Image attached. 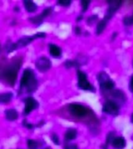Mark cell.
I'll list each match as a JSON object with an SVG mask.
<instances>
[{
  "mask_svg": "<svg viewBox=\"0 0 133 149\" xmlns=\"http://www.w3.org/2000/svg\"><path fill=\"white\" fill-rule=\"evenodd\" d=\"M97 16H90V17H89L88 19H87V23H89V24H92V23H93L94 22H96L97 21Z\"/></svg>",
  "mask_w": 133,
  "mask_h": 149,
  "instance_id": "cell-28",
  "label": "cell"
},
{
  "mask_svg": "<svg viewBox=\"0 0 133 149\" xmlns=\"http://www.w3.org/2000/svg\"><path fill=\"white\" fill-rule=\"evenodd\" d=\"M14 10H15V11H16V12H19L20 11V8H15V9H14Z\"/></svg>",
  "mask_w": 133,
  "mask_h": 149,
  "instance_id": "cell-32",
  "label": "cell"
},
{
  "mask_svg": "<svg viewBox=\"0 0 133 149\" xmlns=\"http://www.w3.org/2000/svg\"><path fill=\"white\" fill-rule=\"evenodd\" d=\"M131 18H132V21H133V15L132 16H131Z\"/></svg>",
  "mask_w": 133,
  "mask_h": 149,
  "instance_id": "cell-35",
  "label": "cell"
},
{
  "mask_svg": "<svg viewBox=\"0 0 133 149\" xmlns=\"http://www.w3.org/2000/svg\"><path fill=\"white\" fill-rule=\"evenodd\" d=\"M23 63V59L15 58L9 62L0 66V81L9 86H14L17 80L18 72Z\"/></svg>",
  "mask_w": 133,
  "mask_h": 149,
  "instance_id": "cell-1",
  "label": "cell"
},
{
  "mask_svg": "<svg viewBox=\"0 0 133 149\" xmlns=\"http://www.w3.org/2000/svg\"><path fill=\"white\" fill-rule=\"evenodd\" d=\"M121 4H122V2L121 1H111V2H109V6H108L104 18L103 19L107 23L113 17L117 10L121 7Z\"/></svg>",
  "mask_w": 133,
  "mask_h": 149,
  "instance_id": "cell-9",
  "label": "cell"
},
{
  "mask_svg": "<svg viewBox=\"0 0 133 149\" xmlns=\"http://www.w3.org/2000/svg\"><path fill=\"white\" fill-rule=\"evenodd\" d=\"M75 33H76V34H80L81 33V29H80V27H79V26H76V27L75 28Z\"/></svg>",
  "mask_w": 133,
  "mask_h": 149,
  "instance_id": "cell-30",
  "label": "cell"
},
{
  "mask_svg": "<svg viewBox=\"0 0 133 149\" xmlns=\"http://www.w3.org/2000/svg\"><path fill=\"white\" fill-rule=\"evenodd\" d=\"M51 141H53V143L56 145H59L60 144V141H59V137H58V135L56 134L55 133H53L51 136Z\"/></svg>",
  "mask_w": 133,
  "mask_h": 149,
  "instance_id": "cell-23",
  "label": "cell"
},
{
  "mask_svg": "<svg viewBox=\"0 0 133 149\" xmlns=\"http://www.w3.org/2000/svg\"><path fill=\"white\" fill-rule=\"evenodd\" d=\"M2 52V47H1V44H0V54Z\"/></svg>",
  "mask_w": 133,
  "mask_h": 149,
  "instance_id": "cell-34",
  "label": "cell"
},
{
  "mask_svg": "<svg viewBox=\"0 0 133 149\" xmlns=\"http://www.w3.org/2000/svg\"><path fill=\"white\" fill-rule=\"evenodd\" d=\"M45 18H46V17H45L41 13L39 14V15H37V16H33V17L29 18V20H30L32 23H34V25L40 26L44 23V20Z\"/></svg>",
  "mask_w": 133,
  "mask_h": 149,
  "instance_id": "cell-18",
  "label": "cell"
},
{
  "mask_svg": "<svg viewBox=\"0 0 133 149\" xmlns=\"http://www.w3.org/2000/svg\"><path fill=\"white\" fill-rule=\"evenodd\" d=\"M82 18H83V16H79V17H77V19L76 20L77 21H80L82 19Z\"/></svg>",
  "mask_w": 133,
  "mask_h": 149,
  "instance_id": "cell-31",
  "label": "cell"
},
{
  "mask_svg": "<svg viewBox=\"0 0 133 149\" xmlns=\"http://www.w3.org/2000/svg\"><path fill=\"white\" fill-rule=\"evenodd\" d=\"M35 67L39 72H46L51 68V60L47 57H40L35 61Z\"/></svg>",
  "mask_w": 133,
  "mask_h": 149,
  "instance_id": "cell-8",
  "label": "cell"
},
{
  "mask_svg": "<svg viewBox=\"0 0 133 149\" xmlns=\"http://www.w3.org/2000/svg\"><path fill=\"white\" fill-rule=\"evenodd\" d=\"M64 149H79V148L75 144H66L64 147Z\"/></svg>",
  "mask_w": 133,
  "mask_h": 149,
  "instance_id": "cell-27",
  "label": "cell"
},
{
  "mask_svg": "<svg viewBox=\"0 0 133 149\" xmlns=\"http://www.w3.org/2000/svg\"><path fill=\"white\" fill-rule=\"evenodd\" d=\"M112 96L114 99L117 100L118 101H120L121 102H124L125 101V95L121 91L115 90L112 93Z\"/></svg>",
  "mask_w": 133,
  "mask_h": 149,
  "instance_id": "cell-19",
  "label": "cell"
},
{
  "mask_svg": "<svg viewBox=\"0 0 133 149\" xmlns=\"http://www.w3.org/2000/svg\"><path fill=\"white\" fill-rule=\"evenodd\" d=\"M5 116L7 120L15 121L18 118V112L15 109H9L5 111Z\"/></svg>",
  "mask_w": 133,
  "mask_h": 149,
  "instance_id": "cell-14",
  "label": "cell"
},
{
  "mask_svg": "<svg viewBox=\"0 0 133 149\" xmlns=\"http://www.w3.org/2000/svg\"><path fill=\"white\" fill-rule=\"evenodd\" d=\"M111 144L113 148L115 149H123L126 146V141L125 138L122 137H114L112 141Z\"/></svg>",
  "mask_w": 133,
  "mask_h": 149,
  "instance_id": "cell-13",
  "label": "cell"
},
{
  "mask_svg": "<svg viewBox=\"0 0 133 149\" xmlns=\"http://www.w3.org/2000/svg\"><path fill=\"white\" fill-rule=\"evenodd\" d=\"M97 79L100 86L104 90H111L115 86L113 80L105 72H100L97 75Z\"/></svg>",
  "mask_w": 133,
  "mask_h": 149,
  "instance_id": "cell-6",
  "label": "cell"
},
{
  "mask_svg": "<svg viewBox=\"0 0 133 149\" xmlns=\"http://www.w3.org/2000/svg\"><path fill=\"white\" fill-rule=\"evenodd\" d=\"M77 77H78V87L80 89L86 91L94 92L95 88L92 84L88 81L87 76L85 72H82L80 70L77 71Z\"/></svg>",
  "mask_w": 133,
  "mask_h": 149,
  "instance_id": "cell-5",
  "label": "cell"
},
{
  "mask_svg": "<svg viewBox=\"0 0 133 149\" xmlns=\"http://www.w3.org/2000/svg\"><path fill=\"white\" fill-rule=\"evenodd\" d=\"M23 126L24 127H26L27 129H29V130H32L34 128V124L31 123H29L27 120H23Z\"/></svg>",
  "mask_w": 133,
  "mask_h": 149,
  "instance_id": "cell-25",
  "label": "cell"
},
{
  "mask_svg": "<svg viewBox=\"0 0 133 149\" xmlns=\"http://www.w3.org/2000/svg\"><path fill=\"white\" fill-rule=\"evenodd\" d=\"M13 95L10 92L2 93V94H0V103L1 104L9 103L13 100Z\"/></svg>",
  "mask_w": 133,
  "mask_h": 149,
  "instance_id": "cell-17",
  "label": "cell"
},
{
  "mask_svg": "<svg viewBox=\"0 0 133 149\" xmlns=\"http://www.w3.org/2000/svg\"><path fill=\"white\" fill-rule=\"evenodd\" d=\"M38 88V81L36 74L30 68H26L20 82V94L23 93H33Z\"/></svg>",
  "mask_w": 133,
  "mask_h": 149,
  "instance_id": "cell-2",
  "label": "cell"
},
{
  "mask_svg": "<svg viewBox=\"0 0 133 149\" xmlns=\"http://www.w3.org/2000/svg\"><path fill=\"white\" fill-rule=\"evenodd\" d=\"M24 8L28 13H34L37 9V6L30 0H24L23 2Z\"/></svg>",
  "mask_w": 133,
  "mask_h": 149,
  "instance_id": "cell-15",
  "label": "cell"
},
{
  "mask_svg": "<svg viewBox=\"0 0 133 149\" xmlns=\"http://www.w3.org/2000/svg\"><path fill=\"white\" fill-rule=\"evenodd\" d=\"M49 53L53 58H61L62 52V49L58 46L55 45L54 44H49L48 45Z\"/></svg>",
  "mask_w": 133,
  "mask_h": 149,
  "instance_id": "cell-12",
  "label": "cell"
},
{
  "mask_svg": "<svg viewBox=\"0 0 133 149\" xmlns=\"http://www.w3.org/2000/svg\"><path fill=\"white\" fill-rule=\"evenodd\" d=\"M129 89L131 90V92L133 93V75L131 77L130 82H129Z\"/></svg>",
  "mask_w": 133,
  "mask_h": 149,
  "instance_id": "cell-29",
  "label": "cell"
},
{
  "mask_svg": "<svg viewBox=\"0 0 133 149\" xmlns=\"http://www.w3.org/2000/svg\"><path fill=\"white\" fill-rule=\"evenodd\" d=\"M114 132H110L108 134H107V139H106V143L104 145V148L107 149V146L109 145V144H111L112 141L114 140Z\"/></svg>",
  "mask_w": 133,
  "mask_h": 149,
  "instance_id": "cell-22",
  "label": "cell"
},
{
  "mask_svg": "<svg viewBox=\"0 0 133 149\" xmlns=\"http://www.w3.org/2000/svg\"><path fill=\"white\" fill-rule=\"evenodd\" d=\"M90 3V1H86V0L82 1L81 5H82V12H83V13H84V12H86V10H87Z\"/></svg>",
  "mask_w": 133,
  "mask_h": 149,
  "instance_id": "cell-24",
  "label": "cell"
},
{
  "mask_svg": "<svg viewBox=\"0 0 133 149\" xmlns=\"http://www.w3.org/2000/svg\"><path fill=\"white\" fill-rule=\"evenodd\" d=\"M103 111L106 113L112 115V116H116L119 113V106L116 102L114 101H107L104 104L103 107Z\"/></svg>",
  "mask_w": 133,
  "mask_h": 149,
  "instance_id": "cell-10",
  "label": "cell"
},
{
  "mask_svg": "<svg viewBox=\"0 0 133 149\" xmlns=\"http://www.w3.org/2000/svg\"><path fill=\"white\" fill-rule=\"evenodd\" d=\"M107 22L104 21V19L100 20L99 23H98L97 26V29H96V33L97 34H100L104 30L106 26H107Z\"/></svg>",
  "mask_w": 133,
  "mask_h": 149,
  "instance_id": "cell-21",
  "label": "cell"
},
{
  "mask_svg": "<svg viewBox=\"0 0 133 149\" xmlns=\"http://www.w3.org/2000/svg\"><path fill=\"white\" fill-rule=\"evenodd\" d=\"M64 65L66 68H79L80 66V64L78 61H72V60H67L65 61L64 63Z\"/></svg>",
  "mask_w": 133,
  "mask_h": 149,
  "instance_id": "cell-20",
  "label": "cell"
},
{
  "mask_svg": "<svg viewBox=\"0 0 133 149\" xmlns=\"http://www.w3.org/2000/svg\"><path fill=\"white\" fill-rule=\"evenodd\" d=\"M46 34L44 33H37L36 34H34L32 36H25V37H21L20 39L16 40V42H10L7 43L6 44V51L7 53H11L13 51H16L18 48H22L24 47H27L31 42H33L34 40L40 39V38H44Z\"/></svg>",
  "mask_w": 133,
  "mask_h": 149,
  "instance_id": "cell-3",
  "label": "cell"
},
{
  "mask_svg": "<svg viewBox=\"0 0 133 149\" xmlns=\"http://www.w3.org/2000/svg\"><path fill=\"white\" fill-rule=\"evenodd\" d=\"M58 4H59L62 6H69L71 4V1L70 0H59L58 2Z\"/></svg>",
  "mask_w": 133,
  "mask_h": 149,
  "instance_id": "cell-26",
  "label": "cell"
},
{
  "mask_svg": "<svg viewBox=\"0 0 133 149\" xmlns=\"http://www.w3.org/2000/svg\"><path fill=\"white\" fill-rule=\"evenodd\" d=\"M27 147L29 149H51V147L47 146L45 142L33 139L27 140Z\"/></svg>",
  "mask_w": 133,
  "mask_h": 149,
  "instance_id": "cell-11",
  "label": "cell"
},
{
  "mask_svg": "<svg viewBox=\"0 0 133 149\" xmlns=\"http://www.w3.org/2000/svg\"><path fill=\"white\" fill-rule=\"evenodd\" d=\"M77 137V130L75 128H69L65 134V139L67 141L76 139Z\"/></svg>",
  "mask_w": 133,
  "mask_h": 149,
  "instance_id": "cell-16",
  "label": "cell"
},
{
  "mask_svg": "<svg viewBox=\"0 0 133 149\" xmlns=\"http://www.w3.org/2000/svg\"><path fill=\"white\" fill-rule=\"evenodd\" d=\"M23 102H24V109H23V114L24 116H27L33 110H35L39 107V102L32 96L25 98Z\"/></svg>",
  "mask_w": 133,
  "mask_h": 149,
  "instance_id": "cell-7",
  "label": "cell"
},
{
  "mask_svg": "<svg viewBox=\"0 0 133 149\" xmlns=\"http://www.w3.org/2000/svg\"><path fill=\"white\" fill-rule=\"evenodd\" d=\"M131 122L133 123V114L132 115V116H131Z\"/></svg>",
  "mask_w": 133,
  "mask_h": 149,
  "instance_id": "cell-33",
  "label": "cell"
},
{
  "mask_svg": "<svg viewBox=\"0 0 133 149\" xmlns=\"http://www.w3.org/2000/svg\"><path fill=\"white\" fill-rule=\"evenodd\" d=\"M68 110L70 114H72V116L75 117H78V118L85 117L88 113V109L84 106L77 102L70 103L68 106Z\"/></svg>",
  "mask_w": 133,
  "mask_h": 149,
  "instance_id": "cell-4",
  "label": "cell"
}]
</instances>
